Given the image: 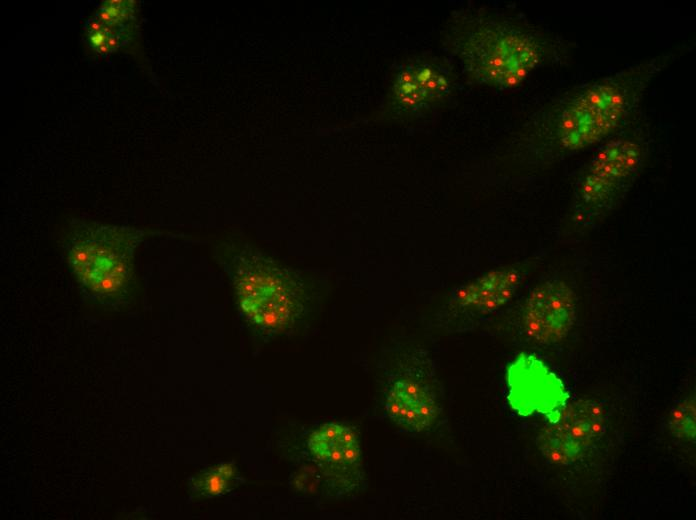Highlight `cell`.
Returning <instances> with one entry per match:
<instances>
[{
    "label": "cell",
    "instance_id": "6da1fadb",
    "mask_svg": "<svg viewBox=\"0 0 696 520\" xmlns=\"http://www.w3.org/2000/svg\"><path fill=\"white\" fill-rule=\"evenodd\" d=\"M670 55L626 67L555 100L526 123L518 143L526 155L550 163L608 137L641 102Z\"/></svg>",
    "mask_w": 696,
    "mask_h": 520
},
{
    "label": "cell",
    "instance_id": "7a4b0ae2",
    "mask_svg": "<svg viewBox=\"0 0 696 520\" xmlns=\"http://www.w3.org/2000/svg\"><path fill=\"white\" fill-rule=\"evenodd\" d=\"M449 46L474 82L499 89L521 84L545 59L544 44L526 28L484 14H468L452 27Z\"/></svg>",
    "mask_w": 696,
    "mask_h": 520
},
{
    "label": "cell",
    "instance_id": "3957f363",
    "mask_svg": "<svg viewBox=\"0 0 696 520\" xmlns=\"http://www.w3.org/2000/svg\"><path fill=\"white\" fill-rule=\"evenodd\" d=\"M143 237L142 230L129 227L74 225L63 247L82 291L101 304H123L133 284L134 252Z\"/></svg>",
    "mask_w": 696,
    "mask_h": 520
},
{
    "label": "cell",
    "instance_id": "277c9868",
    "mask_svg": "<svg viewBox=\"0 0 696 520\" xmlns=\"http://www.w3.org/2000/svg\"><path fill=\"white\" fill-rule=\"evenodd\" d=\"M225 269L240 309L261 330L281 331L298 313L301 290L296 275L260 251L245 246Z\"/></svg>",
    "mask_w": 696,
    "mask_h": 520
},
{
    "label": "cell",
    "instance_id": "5b68a950",
    "mask_svg": "<svg viewBox=\"0 0 696 520\" xmlns=\"http://www.w3.org/2000/svg\"><path fill=\"white\" fill-rule=\"evenodd\" d=\"M644 161L643 149L631 140L614 139L593 156L579 178L571 205L574 222L593 227L626 197Z\"/></svg>",
    "mask_w": 696,
    "mask_h": 520
},
{
    "label": "cell",
    "instance_id": "8992f818",
    "mask_svg": "<svg viewBox=\"0 0 696 520\" xmlns=\"http://www.w3.org/2000/svg\"><path fill=\"white\" fill-rule=\"evenodd\" d=\"M606 424V410L599 402L577 399L566 404L557 421L548 422L538 434L536 445L548 463L573 465L593 449Z\"/></svg>",
    "mask_w": 696,
    "mask_h": 520
},
{
    "label": "cell",
    "instance_id": "52a82bcc",
    "mask_svg": "<svg viewBox=\"0 0 696 520\" xmlns=\"http://www.w3.org/2000/svg\"><path fill=\"white\" fill-rule=\"evenodd\" d=\"M507 400L521 416L542 414L548 422L557 421L569 393L548 367L533 355L521 354L507 369Z\"/></svg>",
    "mask_w": 696,
    "mask_h": 520
},
{
    "label": "cell",
    "instance_id": "ba28073f",
    "mask_svg": "<svg viewBox=\"0 0 696 520\" xmlns=\"http://www.w3.org/2000/svg\"><path fill=\"white\" fill-rule=\"evenodd\" d=\"M577 317L574 289L565 281L550 278L535 286L526 300L522 324L526 336L539 345L563 341Z\"/></svg>",
    "mask_w": 696,
    "mask_h": 520
},
{
    "label": "cell",
    "instance_id": "9c48e42d",
    "mask_svg": "<svg viewBox=\"0 0 696 520\" xmlns=\"http://www.w3.org/2000/svg\"><path fill=\"white\" fill-rule=\"evenodd\" d=\"M385 410L400 429L414 433L430 429L440 413L431 388L411 376L392 382L386 394Z\"/></svg>",
    "mask_w": 696,
    "mask_h": 520
},
{
    "label": "cell",
    "instance_id": "30bf717a",
    "mask_svg": "<svg viewBox=\"0 0 696 520\" xmlns=\"http://www.w3.org/2000/svg\"><path fill=\"white\" fill-rule=\"evenodd\" d=\"M521 281L522 274L515 268L491 270L453 290L452 303L480 314L492 313L512 299Z\"/></svg>",
    "mask_w": 696,
    "mask_h": 520
},
{
    "label": "cell",
    "instance_id": "8fae6325",
    "mask_svg": "<svg viewBox=\"0 0 696 520\" xmlns=\"http://www.w3.org/2000/svg\"><path fill=\"white\" fill-rule=\"evenodd\" d=\"M308 447L313 457L334 469H348L359 464L361 451L356 435L349 427L327 423L314 431Z\"/></svg>",
    "mask_w": 696,
    "mask_h": 520
},
{
    "label": "cell",
    "instance_id": "7c38bea8",
    "mask_svg": "<svg viewBox=\"0 0 696 520\" xmlns=\"http://www.w3.org/2000/svg\"><path fill=\"white\" fill-rule=\"evenodd\" d=\"M409 65L415 80L431 104L440 101L450 93L451 78L444 68L425 60L412 61Z\"/></svg>",
    "mask_w": 696,
    "mask_h": 520
},
{
    "label": "cell",
    "instance_id": "4fadbf2b",
    "mask_svg": "<svg viewBox=\"0 0 696 520\" xmlns=\"http://www.w3.org/2000/svg\"><path fill=\"white\" fill-rule=\"evenodd\" d=\"M394 97L402 112L415 113L431 105L427 95L415 80L409 63L402 66L396 75Z\"/></svg>",
    "mask_w": 696,
    "mask_h": 520
},
{
    "label": "cell",
    "instance_id": "5bb4252c",
    "mask_svg": "<svg viewBox=\"0 0 696 520\" xmlns=\"http://www.w3.org/2000/svg\"><path fill=\"white\" fill-rule=\"evenodd\" d=\"M667 426L671 436L677 441L695 443L696 401L694 396H687L675 403L668 415Z\"/></svg>",
    "mask_w": 696,
    "mask_h": 520
},
{
    "label": "cell",
    "instance_id": "9a60e30c",
    "mask_svg": "<svg viewBox=\"0 0 696 520\" xmlns=\"http://www.w3.org/2000/svg\"><path fill=\"white\" fill-rule=\"evenodd\" d=\"M228 481L215 468L199 479L198 487L207 495L217 496L227 490Z\"/></svg>",
    "mask_w": 696,
    "mask_h": 520
},
{
    "label": "cell",
    "instance_id": "2e32d148",
    "mask_svg": "<svg viewBox=\"0 0 696 520\" xmlns=\"http://www.w3.org/2000/svg\"><path fill=\"white\" fill-rule=\"evenodd\" d=\"M216 470L226 479L230 480L235 474V468L230 463L220 464Z\"/></svg>",
    "mask_w": 696,
    "mask_h": 520
},
{
    "label": "cell",
    "instance_id": "e0dca14e",
    "mask_svg": "<svg viewBox=\"0 0 696 520\" xmlns=\"http://www.w3.org/2000/svg\"><path fill=\"white\" fill-rule=\"evenodd\" d=\"M90 39H91L92 43L94 44V46L99 47L102 44H104V41L106 39V34L102 31L95 32L91 35Z\"/></svg>",
    "mask_w": 696,
    "mask_h": 520
},
{
    "label": "cell",
    "instance_id": "ac0fdd59",
    "mask_svg": "<svg viewBox=\"0 0 696 520\" xmlns=\"http://www.w3.org/2000/svg\"><path fill=\"white\" fill-rule=\"evenodd\" d=\"M88 29L90 31L99 32V30L101 29V24L96 20H90L88 22Z\"/></svg>",
    "mask_w": 696,
    "mask_h": 520
},
{
    "label": "cell",
    "instance_id": "d6986e66",
    "mask_svg": "<svg viewBox=\"0 0 696 520\" xmlns=\"http://www.w3.org/2000/svg\"><path fill=\"white\" fill-rule=\"evenodd\" d=\"M99 17L101 20L108 22L112 19V16L109 14V12L105 9L103 10L100 14Z\"/></svg>",
    "mask_w": 696,
    "mask_h": 520
},
{
    "label": "cell",
    "instance_id": "ffe728a7",
    "mask_svg": "<svg viewBox=\"0 0 696 520\" xmlns=\"http://www.w3.org/2000/svg\"><path fill=\"white\" fill-rule=\"evenodd\" d=\"M107 45L109 46V48L116 47L117 38L114 36H110L109 38H107Z\"/></svg>",
    "mask_w": 696,
    "mask_h": 520
},
{
    "label": "cell",
    "instance_id": "44dd1931",
    "mask_svg": "<svg viewBox=\"0 0 696 520\" xmlns=\"http://www.w3.org/2000/svg\"><path fill=\"white\" fill-rule=\"evenodd\" d=\"M96 49L99 53H107L109 51V46L107 45V43H104Z\"/></svg>",
    "mask_w": 696,
    "mask_h": 520
}]
</instances>
